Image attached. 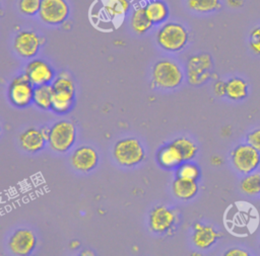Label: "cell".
Wrapping results in <instances>:
<instances>
[{
  "label": "cell",
  "instance_id": "obj_10",
  "mask_svg": "<svg viewBox=\"0 0 260 256\" xmlns=\"http://www.w3.org/2000/svg\"><path fill=\"white\" fill-rule=\"evenodd\" d=\"M42 45L40 35L32 30H22L15 35L14 50L21 57L29 59L35 57Z\"/></svg>",
  "mask_w": 260,
  "mask_h": 256
},
{
  "label": "cell",
  "instance_id": "obj_30",
  "mask_svg": "<svg viewBox=\"0 0 260 256\" xmlns=\"http://www.w3.org/2000/svg\"><path fill=\"white\" fill-rule=\"evenodd\" d=\"M214 92L216 95L218 96H223L226 93V83L222 82V81H217L214 84Z\"/></svg>",
  "mask_w": 260,
  "mask_h": 256
},
{
  "label": "cell",
  "instance_id": "obj_14",
  "mask_svg": "<svg viewBox=\"0 0 260 256\" xmlns=\"http://www.w3.org/2000/svg\"><path fill=\"white\" fill-rule=\"evenodd\" d=\"M99 161L96 151L88 146L77 148L71 156L73 168L79 172H89L95 168Z\"/></svg>",
  "mask_w": 260,
  "mask_h": 256
},
{
  "label": "cell",
  "instance_id": "obj_9",
  "mask_svg": "<svg viewBox=\"0 0 260 256\" xmlns=\"http://www.w3.org/2000/svg\"><path fill=\"white\" fill-rule=\"evenodd\" d=\"M39 16L50 25H57L66 20L69 15V5L66 0H42Z\"/></svg>",
  "mask_w": 260,
  "mask_h": 256
},
{
  "label": "cell",
  "instance_id": "obj_8",
  "mask_svg": "<svg viewBox=\"0 0 260 256\" xmlns=\"http://www.w3.org/2000/svg\"><path fill=\"white\" fill-rule=\"evenodd\" d=\"M34 85L25 74L12 80L8 88V96L11 103L17 107H25L34 100Z\"/></svg>",
  "mask_w": 260,
  "mask_h": 256
},
{
  "label": "cell",
  "instance_id": "obj_26",
  "mask_svg": "<svg viewBox=\"0 0 260 256\" xmlns=\"http://www.w3.org/2000/svg\"><path fill=\"white\" fill-rule=\"evenodd\" d=\"M240 187L247 194L254 195L260 192V174L254 173L246 176L241 181Z\"/></svg>",
  "mask_w": 260,
  "mask_h": 256
},
{
  "label": "cell",
  "instance_id": "obj_23",
  "mask_svg": "<svg viewBox=\"0 0 260 256\" xmlns=\"http://www.w3.org/2000/svg\"><path fill=\"white\" fill-rule=\"evenodd\" d=\"M225 95L233 100H241L248 95V85L241 78H232L226 82Z\"/></svg>",
  "mask_w": 260,
  "mask_h": 256
},
{
  "label": "cell",
  "instance_id": "obj_5",
  "mask_svg": "<svg viewBox=\"0 0 260 256\" xmlns=\"http://www.w3.org/2000/svg\"><path fill=\"white\" fill-rule=\"evenodd\" d=\"M75 134L76 130L72 122L61 120L51 126L48 141L54 151L64 153L73 146L75 142Z\"/></svg>",
  "mask_w": 260,
  "mask_h": 256
},
{
  "label": "cell",
  "instance_id": "obj_4",
  "mask_svg": "<svg viewBox=\"0 0 260 256\" xmlns=\"http://www.w3.org/2000/svg\"><path fill=\"white\" fill-rule=\"evenodd\" d=\"M116 161L126 167L135 166L144 159V149L140 142L134 138L118 141L113 150Z\"/></svg>",
  "mask_w": 260,
  "mask_h": 256
},
{
  "label": "cell",
  "instance_id": "obj_16",
  "mask_svg": "<svg viewBox=\"0 0 260 256\" xmlns=\"http://www.w3.org/2000/svg\"><path fill=\"white\" fill-rule=\"evenodd\" d=\"M47 140L44 138L41 130L28 129L19 137V143L23 150L35 153L42 150Z\"/></svg>",
  "mask_w": 260,
  "mask_h": 256
},
{
  "label": "cell",
  "instance_id": "obj_22",
  "mask_svg": "<svg viewBox=\"0 0 260 256\" xmlns=\"http://www.w3.org/2000/svg\"><path fill=\"white\" fill-rule=\"evenodd\" d=\"M53 99V86L50 84H45L41 86H36L34 90V102L37 106L43 109H48L52 107Z\"/></svg>",
  "mask_w": 260,
  "mask_h": 256
},
{
  "label": "cell",
  "instance_id": "obj_12",
  "mask_svg": "<svg viewBox=\"0 0 260 256\" xmlns=\"http://www.w3.org/2000/svg\"><path fill=\"white\" fill-rule=\"evenodd\" d=\"M36 246V236L28 229L16 230L9 239L8 247L14 255H27Z\"/></svg>",
  "mask_w": 260,
  "mask_h": 256
},
{
  "label": "cell",
  "instance_id": "obj_1",
  "mask_svg": "<svg viewBox=\"0 0 260 256\" xmlns=\"http://www.w3.org/2000/svg\"><path fill=\"white\" fill-rule=\"evenodd\" d=\"M189 40L187 29L180 23L168 22L164 24L156 32L157 45L167 52L182 51Z\"/></svg>",
  "mask_w": 260,
  "mask_h": 256
},
{
  "label": "cell",
  "instance_id": "obj_3",
  "mask_svg": "<svg viewBox=\"0 0 260 256\" xmlns=\"http://www.w3.org/2000/svg\"><path fill=\"white\" fill-rule=\"evenodd\" d=\"M154 84L164 89L178 87L183 81V72L179 65L171 60H160L152 68Z\"/></svg>",
  "mask_w": 260,
  "mask_h": 256
},
{
  "label": "cell",
  "instance_id": "obj_27",
  "mask_svg": "<svg viewBox=\"0 0 260 256\" xmlns=\"http://www.w3.org/2000/svg\"><path fill=\"white\" fill-rule=\"evenodd\" d=\"M199 174H200V171H199L198 167L191 163L181 165L177 171V176L179 178H183V179H187V180H194V181L197 180V178L199 177Z\"/></svg>",
  "mask_w": 260,
  "mask_h": 256
},
{
  "label": "cell",
  "instance_id": "obj_17",
  "mask_svg": "<svg viewBox=\"0 0 260 256\" xmlns=\"http://www.w3.org/2000/svg\"><path fill=\"white\" fill-rule=\"evenodd\" d=\"M157 159L159 164L165 168L177 167L184 161L181 151L173 143L164 147L159 151Z\"/></svg>",
  "mask_w": 260,
  "mask_h": 256
},
{
  "label": "cell",
  "instance_id": "obj_34",
  "mask_svg": "<svg viewBox=\"0 0 260 256\" xmlns=\"http://www.w3.org/2000/svg\"><path fill=\"white\" fill-rule=\"evenodd\" d=\"M50 129H51V127H47V126H44V127H42V129H41V132H42V134H43L44 138H45L47 141L49 140V136H50Z\"/></svg>",
  "mask_w": 260,
  "mask_h": 256
},
{
  "label": "cell",
  "instance_id": "obj_15",
  "mask_svg": "<svg viewBox=\"0 0 260 256\" xmlns=\"http://www.w3.org/2000/svg\"><path fill=\"white\" fill-rule=\"evenodd\" d=\"M194 234H193V242L196 247L200 249L209 248L213 245L216 240L219 238V234L210 226L202 225L200 223H196L193 226Z\"/></svg>",
  "mask_w": 260,
  "mask_h": 256
},
{
  "label": "cell",
  "instance_id": "obj_6",
  "mask_svg": "<svg viewBox=\"0 0 260 256\" xmlns=\"http://www.w3.org/2000/svg\"><path fill=\"white\" fill-rule=\"evenodd\" d=\"M212 59L209 54L202 53L189 58L186 65L188 81L191 85H201L211 77Z\"/></svg>",
  "mask_w": 260,
  "mask_h": 256
},
{
  "label": "cell",
  "instance_id": "obj_21",
  "mask_svg": "<svg viewBox=\"0 0 260 256\" xmlns=\"http://www.w3.org/2000/svg\"><path fill=\"white\" fill-rule=\"evenodd\" d=\"M130 8L129 0H105L103 10L110 18H118L124 16Z\"/></svg>",
  "mask_w": 260,
  "mask_h": 256
},
{
  "label": "cell",
  "instance_id": "obj_28",
  "mask_svg": "<svg viewBox=\"0 0 260 256\" xmlns=\"http://www.w3.org/2000/svg\"><path fill=\"white\" fill-rule=\"evenodd\" d=\"M41 2L42 0H19L18 9L22 14L26 16H32L39 13Z\"/></svg>",
  "mask_w": 260,
  "mask_h": 256
},
{
  "label": "cell",
  "instance_id": "obj_32",
  "mask_svg": "<svg viewBox=\"0 0 260 256\" xmlns=\"http://www.w3.org/2000/svg\"><path fill=\"white\" fill-rule=\"evenodd\" d=\"M226 3L229 6L234 7V8H238L243 6L244 4V0H226Z\"/></svg>",
  "mask_w": 260,
  "mask_h": 256
},
{
  "label": "cell",
  "instance_id": "obj_13",
  "mask_svg": "<svg viewBox=\"0 0 260 256\" xmlns=\"http://www.w3.org/2000/svg\"><path fill=\"white\" fill-rule=\"evenodd\" d=\"M177 216L173 209L165 205L154 207L149 215V227L154 233H166L175 225Z\"/></svg>",
  "mask_w": 260,
  "mask_h": 256
},
{
  "label": "cell",
  "instance_id": "obj_25",
  "mask_svg": "<svg viewBox=\"0 0 260 256\" xmlns=\"http://www.w3.org/2000/svg\"><path fill=\"white\" fill-rule=\"evenodd\" d=\"M173 144L181 151L184 161L192 160L197 153V146L187 138H178Z\"/></svg>",
  "mask_w": 260,
  "mask_h": 256
},
{
  "label": "cell",
  "instance_id": "obj_31",
  "mask_svg": "<svg viewBox=\"0 0 260 256\" xmlns=\"http://www.w3.org/2000/svg\"><path fill=\"white\" fill-rule=\"evenodd\" d=\"M226 256H248L249 254L241 249H231L225 253Z\"/></svg>",
  "mask_w": 260,
  "mask_h": 256
},
{
  "label": "cell",
  "instance_id": "obj_29",
  "mask_svg": "<svg viewBox=\"0 0 260 256\" xmlns=\"http://www.w3.org/2000/svg\"><path fill=\"white\" fill-rule=\"evenodd\" d=\"M248 144L260 152V130H255L247 136Z\"/></svg>",
  "mask_w": 260,
  "mask_h": 256
},
{
  "label": "cell",
  "instance_id": "obj_24",
  "mask_svg": "<svg viewBox=\"0 0 260 256\" xmlns=\"http://www.w3.org/2000/svg\"><path fill=\"white\" fill-rule=\"evenodd\" d=\"M188 7L199 13H209L220 8L219 0H187Z\"/></svg>",
  "mask_w": 260,
  "mask_h": 256
},
{
  "label": "cell",
  "instance_id": "obj_19",
  "mask_svg": "<svg viewBox=\"0 0 260 256\" xmlns=\"http://www.w3.org/2000/svg\"><path fill=\"white\" fill-rule=\"evenodd\" d=\"M130 25L134 32H136L137 34H143L151 28L152 22L149 20L145 13L144 5L135 6L134 10L131 13Z\"/></svg>",
  "mask_w": 260,
  "mask_h": 256
},
{
  "label": "cell",
  "instance_id": "obj_7",
  "mask_svg": "<svg viewBox=\"0 0 260 256\" xmlns=\"http://www.w3.org/2000/svg\"><path fill=\"white\" fill-rule=\"evenodd\" d=\"M232 161L239 172L249 174L259 166L260 154L250 144L240 145L232 152Z\"/></svg>",
  "mask_w": 260,
  "mask_h": 256
},
{
  "label": "cell",
  "instance_id": "obj_33",
  "mask_svg": "<svg viewBox=\"0 0 260 256\" xmlns=\"http://www.w3.org/2000/svg\"><path fill=\"white\" fill-rule=\"evenodd\" d=\"M251 40L259 41L260 42V27L254 28L251 32Z\"/></svg>",
  "mask_w": 260,
  "mask_h": 256
},
{
  "label": "cell",
  "instance_id": "obj_11",
  "mask_svg": "<svg viewBox=\"0 0 260 256\" xmlns=\"http://www.w3.org/2000/svg\"><path fill=\"white\" fill-rule=\"evenodd\" d=\"M24 74L35 86L49 84L55 77L52 67L42 59H35L30 61L25 67Z\"/></svg>",
  "mask_w": 260,
  "mask_h": 256
},
{
  "label": "cell",
  "instance_id": "obj_18",
  "mask_svg": "<svg viewBox=\"0 0 260 256\" xmlns=\"http://www.w3.org/2000/svg\"><path fill=\"white\" fill-rule=\"evenodd\" d=\"M144 9L152 24L161 23L169 16V7L162 0H149L144 4Z\"/></svg>",
  "mask_w": 260,
  "mask_h": 256
},
{
  "label": "cell",
  "instance_id": "obj_20",
  "mask_svg": "<svg viewBox=\"0 0 260 256\" xmlns=\"http://www.w3.org/2000/svg\"><path fill=\"white\" fill-rule=\"evenodd\" d=\"M197 191L198 185L194 180H187L178 177L173 182V192L180 199H190L196 195Z\"/></svg>",
  "mask_w": 260,
  "mask_h": 256
},
{
  "label": "cell",
  "instance_id": "obj_2",
  "mask_svg": "<svg viewBox=\"0 0 260 256\" xmlns=\"http://www.w3.org/2000/svg\"><path fill=\"white\" fill-rule=\"evenodd\" d=\"M52 109L56 112L68 111L74 99V83L67 73H61L53 81Z\"/></svg>",
  "mask_w": 260,
  "mask_h": 256
}]
</instances>
